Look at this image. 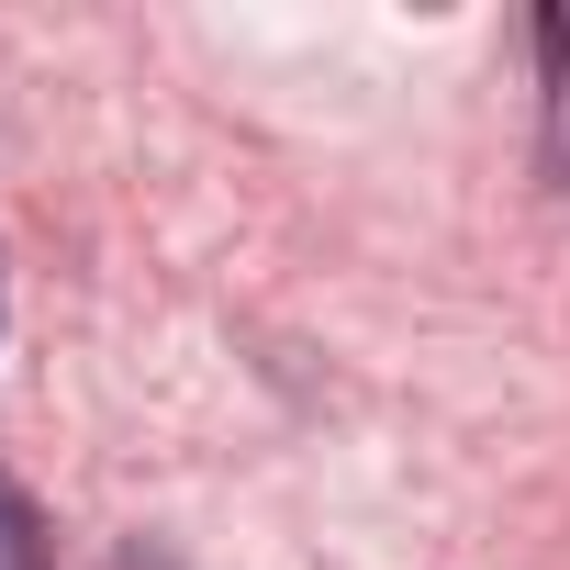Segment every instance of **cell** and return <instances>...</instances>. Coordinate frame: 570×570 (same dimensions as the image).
Listing matches in <instances>:
<instances>
[{"label":"cell","instance_id":"7a4b0ae2","mask_svg":"<svg viewBox=\"0 0 570 570\" xmlns=\"http://www.w3.org/2000/svg\"><path fill=\"white\" fill-rule=\"evenodd\" d=\"M112 570H179V559H168V548H124Z\"/></svg>","mask_w":570,"mask_h":570},{"label":"cell","instance_id":"6da1fadb","mask_svg":"<svg viewBox=\"0 0 570 570\" xmlns=\"http://www.w3.org/2000/svg\"><path fill=\"white\" fill-rule=\"evenodd\" d=\"M0 570H46V514L12 470H0Z\"/></svg>","mask_w":570,"mask_h":570}]
</instances>
